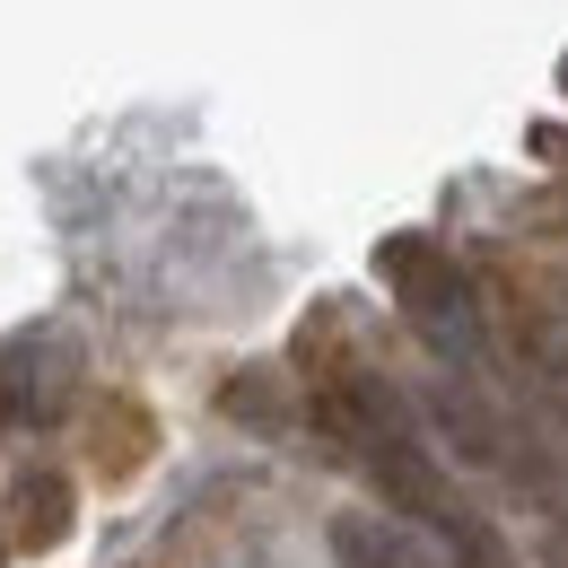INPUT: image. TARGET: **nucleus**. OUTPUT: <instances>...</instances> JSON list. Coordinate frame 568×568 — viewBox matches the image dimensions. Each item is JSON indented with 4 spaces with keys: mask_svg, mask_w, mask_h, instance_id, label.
I'll use <instances>...</instances> for the list:
<instances>
[{
    "mask_svg": "<svg viewBox=\"0 0 568 568\" xmlns=\"http://www.w3.org/2000/svg\"><path fill=\"white\" fill-rule=\"evenodd\" d=\"M315 420H324V437H342L358 464H367V481L394 498L403 516L437 525V542H446L464 568H507L498 534H490V525H481V516H473L455 490H446V473H437V455H428L420 420L403 412V394H394L385 376H367V367L324 376V385H315Z\"/></svg>",
    "mask_w": 568,
    "mask_h": 568,
    "instance_id": "obj_1",
    "label": "nucleus"
},
{
    "mask_svg": "<svg viewBox=\"0 0 568 568\" xmlns=\"http://www.w3.org/2000/svg\"><path fill=\"white\" fill-rule=\"evenodd\" d=\"M376 281L394 288L403 324H412L437 358H473V351H481V306H473V281H464V272H455V254H437L428 236H385V245H376Z\"/></svg>",
    "mask_w": 568,
    "mask_h": 568,
    "instance_id": "obj_2",
    "label": "nucleus"
},
{
    "mask_svg": "<svg viewBox=\"0 0 568 568\" xmlns=\"http://www.w3.org/2000/svg\"><path fill=\"white\" fill-rule=\"evenodd\" d=\"M79 394V351L71 333L36 324V333H9L0 342V428H53Z\"/></svg>",
    "mask_w": 568,
    "mask_h": 568,
    "instance_id": "obj_3",
    "label": "nucleus"
},
{
    "mask_svg": "<svg viewBox=\"0 0 568 568\" xmlns=\"http://www.w3.org/2000/svg\"><path fill=\"white\" fill-rule=\"evenodd\" d=\"M428 420L455 437V455H464V464H498V455H507V428H498V412L473 394V385H464V376H446V385L428 394Z\"/></svg>",
    "mask_w": 568,
    "mask_h": 568,
    "instance_id": "obj_4",
    "label": "nucleus"
},
{
    "mask_svg": "<svg viewBox=\"0 0 568 568\" xmlns=\"http://www.w3.org/2000/svg\"><path fill=\"white\" fill-rule=\"evenodd\" d=\"M71 481L62 473H27L18 490H9V542H27V551H53L62 534H71Z\"/></svg>",
    "mask_w": 568,
    "mask_h": 568,
    "instance_id": "obj_5",
    "label": "nucleus"
},
{
    "mask_svg": "<svg viewBox=\"0 0 568 568\" xmlns=\"http://www.w3.org/2000/svg\"><path fill=\"white\" fill-rule=\"evenodd\" d=\"M333 560L342 568H428V551L385 516H333Z\"/></svg>",
    "mask_w": 568,
    "mask_h": 568,
    "instance_id": "obj_6",
    "label": "nucleus"
}]
</instances>
